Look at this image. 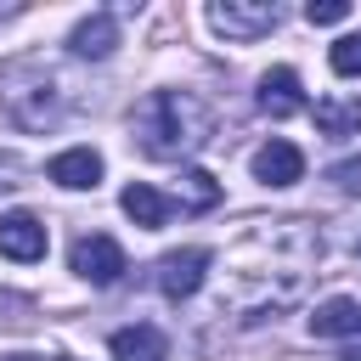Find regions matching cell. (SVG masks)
<instances>
[{"label":"cell","instance_id":"cell-16","mask_svg":"<svg viewBox=\"0 0 361 361\" xmlns=\"http://www.w3.org/2000/svg\"><path fill=\"white\" fill-rule=\"evenodd\" d=\"M175 197H180V209L203 214V209H214V203H220V180H214L209 169H180V186H175Z\"/></svg>","mask_w":361,"mask_h":361},{"label":"cell","instance_id":"cell-6","mask_svg":"<svg viewBox=\"0 0 361 361\" xmlns=\"http://www.w3.org/2000/svg\"><path fill=\"white\" fill-rule=\"evenodd\" d=\"M45 248H51V231H45V220H39L34 209L0 214V254H6V259L34 265V259H45Z\"/></svg>","mask_w":361,"mask_h":361},{"label":"cell","instance_id":"cell-19","mask_svg":"<svg viewBox=\"0 0 361 361\" xmlns=\"http://www.w3.org/2000/svg\"><path fill=\"white\" fill-rule=\"evenodd\" d=\"M327 180H333L338 192H350V197H361V158H338V164L327 169Z\"/></svg>","mask_w":361,"mask_h":361},{"label":"cell","instance_id":"cell-1","mask_svg":"<svg viewBox=\"0 0 361 361\" xmlns=\"http://www.w3.org/2000/svg\"><path fill=\"white\" fill-rule=\"evenodd\" d=\"M316 259H322V231L310 220H271V226L248 231L226 254L220 316H231L237 327H259V322L282 316L288 305L305 299Z\"/></svg>","mask_w":361,"mask_h":361},{"label":"cell","instance_id":"cell-18","mask_svg":"<svg viewBox=\"0 0 361 361\" xmlns=\"http://www.w3.org/2000/svg\"><path fill=\"white\" fill-rule=\"evenodd\" d=\"M344 17H350L344 0H310V6H305V23H316V28H333V23H344Z\"/></svg>","mask_w":361,"mask_h":361},{"label":"cell","instance_id":"cell-13","mask_svg":"<svg viewBox=\"0 0 361 361\" xmlns=\"http://www.w3.org/2000/svg\"><path fill=\"white\" fill-rule=\"evenodd\" d=\"M118 209L141 226V231H158L164 220H169V203H164V192L158 186H147V180H130L124 192H118Z\"/></svg>","mask_w":361,"mask_h":361},{"label":"cell","instance_id":"cell-7","mask_svg":"<svg viewBox=\"0 0 361 361\" xmlns=\"http://www.w3.org/2000/svg\"><path fill=\"white\" fill-rule=\"evenodd\" d=\"M73 271H79L90 288H113L130 265H124V248H118L113 237L90 231V237H79V243H73Z\"/></svg>","mask_w":361,"mask_h":361},{"label":"cell","instance_id":"cell-15","mask_svg":"<svg viewBox=\"0 0 361 361\" xmlns=\"http://www.w3.org/2000/svg\"><path fill=\"white\" fill-rule=\"evenodd\" d=\"M316 130L344 141V135H361V96H327L316 102Z\"/></svg>","mask_w":361,"mask_h":361},{"label":"cell","instance_id":"cell-4","mask_svg":"<svg viewBox=\"0 0 361 361\" xmlns=\"http://www.w3.org/2000/svg\"><path fill=\"white\" fill-rule=\"evenodd\" d=\"M203 17H209L214 34L248 45V39H259V34H271V28L282 23V6H276V0H214Z\"/></svg>","mask_w":361,"mask_h":361},{"label":"cell","instance_id":"cell-10","mask_svg":"<svg viewBox=\"0 0 361 361\" xmlns=\"http://www.w3.org/2000/svg\"><path fill=\"white\" fill-rule=\"evenodd\" d=\"M259 113H271V118L305 113V90H299V73H293V68H271V73L259 79Z\"/></svg>","mask_w":361,"mask_h":361},{"label":"cell","instance_id":"cell-5","mask_svg":"<svg viewBox=\"0 0 361 361\" xmlns=\"http://www.w3.org/2000/svg\"><path fill=\"white\" fill-rule=\"evenodd\" d=\"M209 265H214V254H209V248H169V254L158 259V293H164L169 305L192 299V293L203 288Z\"/></svg>","mask_w":361,"mask_h":361},{"label":"cell","instance_id":"cell-20","mask_svg":"<svg viewBox=\"0 0 361 361\" xmlns=\"http://www.w3.org/2000/svg\"><path fill=\"white\" fill-rule=\"evenodd\" d=\"M6 361H73V355H6Z\"/></svg>","mask_w":361,"mask_h":361},{"label":"cell","instance_id":"cell-8","mask_svg":"<svg viewBox=\"0 0 361 361\" xmlns=\"http://www.w3.org/2000/svg\"><path fill=\"white\" fill-rule=\"evenodd\" d=\"M305 175V152L293 147V141H265L259 152H254V180H265V186H293Z\"/></svg>","mask_w":361,"mask_h":361},{"label":"cell","instance_id":"cell-11","mask_svg":"<svg viewBox=\"0 0 361 361\" xmlns=\"http://www.w3.org/2000/svg\"><path fill=\"white\" fill-rule=\"evenodd\" d=\"M113 361H169V338L152 327V322H135V327H118L113 333Z\"/></svg>","mask_w":361,"mask_h":361},{"label":"cell","instance_id":"cell-9","mask_svg":"<svg viewBox=\"0 0 361 361\" xmlns=\"http://www.w3.org/2000/svg\"><path fill=\"white\" fill-rule=\"evenodd\" d=\"M45 175H51L62 192H85V186L102 180V152H90V147H68V152H56V158L45 164Z\"/></svg>","mask_w":361,"mask_h":361},{"label":"cell","instance_id":"cell-2","mask_svg":"<svg viewBox=\"0 0 361 361\" xmlns=\"http://www.w3.org/2000/svg\"><path fill=\"white\" fill-rule=\"evenodd\" d=\"M214 113L192 90H147L135 102V147L147 158H186L209 141Z\"/></svg>","mask_w":361,"mask_h":361},{"label":"cell","instance_id":"cell-17","mask_svg":"<svg viewBox=\"0 0 361 361\" xmlns=\"http://www.w3.org/2000/svg\"><path fill=\"white\" fill-rule=\"evenodd\" d=\"M327 62H333V73H344V79H355V73H361V34H344V39H333V51H327Z\"/></svg>","mask_w":361,"mask_h":361},{"label":"cell","instance_id":"cell-3","mask_svg":"<svg viewBox=\"0 0 361 361\" xmlns=\"http://www.w3.org/2000/svg\"><path fill=\"white\" fill-rule=\"evenodd\" d=\"M0 107L17 130L39 135L62 118V85L45 62H11V68H0Z\"/></svg>","mask_w":361,"mask_h":361},{"label":"cell","instance_id":"cell-14","mask_svg":"<svg viewBox=\"0 0 361 361\" xmlns=\"http://www.w3.org/2000/svg\"><path fill=\"white\" fill-rule=\"evenodd\" d=\"M310 333L316 338H344V333H361V305L355 299H327V305H316L310 310Z\"/></svg>","mask_w":361,"mask_h":361},{"label":"cell","instance_id":"cell-12","mask_svg":"<svg viewBox=\"0 0 361 361\" xmlns=\"http://www.w3.org/2000/svg\"><path fill=\"white\" fill-rule=\"evenodd\" d=\"M113 45H118V23H113V11H96V17H85V23L68 34V51H73V56H90V62L113 56Z\"/></svg>","mask_w":361,"mask_h":361}]
</instances>
